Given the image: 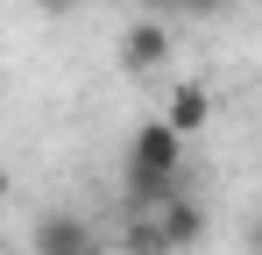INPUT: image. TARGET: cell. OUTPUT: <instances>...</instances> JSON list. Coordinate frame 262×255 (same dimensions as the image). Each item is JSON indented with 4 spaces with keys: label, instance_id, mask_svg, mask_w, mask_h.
Wrapping results in <instances>:
<instances>
[{
    "label": "cell",
    "instance_id": "1",
    "mask_svg": "<svg viewBox=\"0 0 262 255\" xmlns=\"http://www.w3.org/2000/svg\"><path fill=\"white\" fill-rule=\"evenodd\" d=\"M128 163H135V170H184V135H177L163 114L142 121V128L128 135Z\"/></svg>",
    "mask_w": 262,
    "mask_h": 255
},
{
    "label": "cell",
    "instance_id": "2",
    "mask_svg": "<svg viewBox=\"0 0 262 255\" xmlns=\"http://www.w3.org/2000/svg\"><path fill=\"white\" fill-rule=\"evenodd\" d=\"M29 248L36 255H99V234H92V220H78V213H43Z\"/></svg>",
    "mask_w": 262,
    "mask_h": 255
},
{
    "label": "cell",
    "instance_id": "3",
    "mask_svg": "<svg viewBox=\"0 0 262 255\" xmlns=\"http://www.w3.org/2000/svg\"><path fill=\"white\" fill-rule=\"evenodd\" d=\"M177 192H184V170H135L128 163V192H121V199H128V213H156L163 199H177Z\"/></svg>",
    "mask_w": 262,
    "mask_h": 255
},
{
    "label": "cell",
    "instance_id": "4",
    "mask_svg": "<svg viewBox=\"0 0 262 255\" xmlns=\"http://www.w3.org/2000/svg\"><path fill=\"white\" fill-rule=\"evenodd\" d=\"M163 121H170L177 135L191 142L199 128L213 121V92H206V85H170V99H163Z\"/></svg>",
    "mask_w": 262,
    "mask_h": 255
},
{
    "label": "cell",
    "instance_id": "5",
    "mask_svg": "<svg viewBox=\"0 0 262 255\" xmlns=\"http://www.w3.org/2000/svg\"><path fill=\"white\" fill-rule=\"evenodd\" d=\"M121 64H128V71H156V64H170V29H163V22H135L128 42H121Z\"/></svg>",
    "mask_w": 262,
    "mask_h": 255
},
{
    "label": "cell",
    "instance_id": "6",
    "mask_svg": "<svg viewBox=\"0 0 262 255\" xmlns=\"http://www.w3.org/2000/svg\"><path fill=\"white\" fill-rule=\"evenodd\" d=\"M177 7H184V14H220L227 0H177Z\"/></svg>",
    "mask_w": 262,
    "mask_h": 255
},
{
    "label": "cell",
    "instance_id": "7",
    "mask_svg": "<svg viewBox=\"0 0 262 255\" xmlns=\"http://www.w3.org/2000/svg\"><path fill=\"white\" fill-rule=\"evenodd\" d=\"M43 7H50V14H71V7H78V0H43Z\"/></svg>",
    "mask_w": 262,
    "mask_h": 255
},
{
    "label": "cell",
    "instance_id": "8",
    "mask_svg": "<svg viewBox=\"0 0 262 255\" xmlns=\"http://www.w3.org/2000/svg\"><path fill=\"white\" fill-rule=\"evenodd\" d=\"M142 7H177V0H142Z\"/></svg>",
    "mask_w": 262,
    "mask_h": 255
},
{
    "label": "cell",
    "instance_id": "9",
    "mask_svg": "<svg viewBox=\"0 0 262 255\" xmlns=\"http://www.w3.org/2000/svg\"><path fill=\"white\" fill-rule=\"evenodd\" d=\"M255 255H262V220H255Z\"/></svg>",
    "mask_w": 262,
    "mask_h": 255
},
{
    "label": "cell",
    "instance_id": "10",
    "mask_svg": "<svg viewBox=\"0 0 262 255\" xmlns=\"http://www.w3.org/2000/svg\"><path fill=\"white\" fill-rule=\"evenodd\" d=\"M0 199H7V170H0Z\"/></svg>",
    "mask_w": 262,
    "mask_h": 255
}]
</instances>
